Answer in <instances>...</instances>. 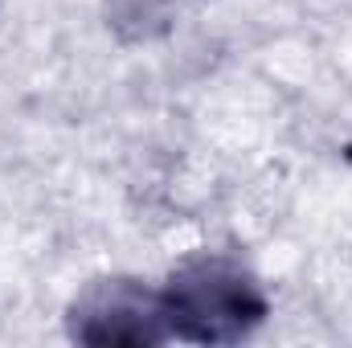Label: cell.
Here are the masks:
<instances>
[{
    "mask_svg": "<svg viewBox=\"0 0 352 348\" xmlns=\"http://www.w3.org/2000/svg\"><path fill=\"white\" fill-rule=\"evenodd\" d=\"M70 336L82 345H160L168 336L160 291L135 279H98L70 307Z\"/></svg>",
    "mask_w": 352,
    "mask_h": 348,
    "instance_id": "7a4b0ae2",
    "label": "cell"
},
{
    "mask_svg": "<svg viewBox=\"0 0 352 348\" xmlns=\"http://www.w3.org/2000/svg\"><path fill=\"white\" fill-rule=\"evenodd\" d=\"M160 316L176 340L234 345L266 320V295L258 279L234 259L197 254L160 291Z\"/></svg>",
    "mask_w": 352,
    "mask_h": 348,
    "instance_id": "6da1fadb",
    "label": "cell"
}]
</instances>
